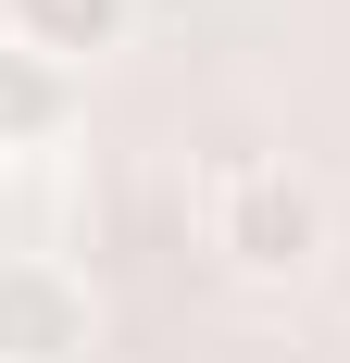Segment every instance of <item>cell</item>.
Returning <instances> with one entry per match:
<instances>
[{"label": "cell", "mask_w": 350, "mask_h": 363, "mask_svg": "<svg viewBox=\"0 0 350 363\" xmlns=\"http://www.w3.org/2000/svg\"><path fill=\"white\" fill-rule=\"evenodd\" d=\"M201 225H213V251L238 263V276H300L325 251V188L288 176V163H213Z\"/></svg>", "instance_id": "obj_1"}, {"label": "cell", "mask_w": 350, "mask_h": 363, "mask_svg": "<svg viewBox=\"0 0 350 363\" xmlns=\"http://www.w3.org/2000/svg\"><path fill=\"white\" fill-rule=\"evenodd\" d=\"M138 26V0H0V38L13 50H38V63H88V50H113V38Z\"/></svg>", "instance_id": "obj_3"}, {"label": "cell", "mask_w": 350, "mask_h": 363, "mask_svg": "<svg viewBox=\"0 0 350 363\" xmlns=\"http://www.w3.org/2000/svg\"><path fill=\"white\" fill-rule=\"evenodd\" d=\"M50 125H63V63L0 38V138H50Z\"/></svg>", "instance_id": "obj_4"}, {"label": "cell", "mask_w": 350, "mask_h": 363, "mask_svg": "<svg viewBox=\"0 0 350 363\" xmlns=\"http://www.w3.org/2000/svg\"><path fill=\"white\" fill-rule=\"evenodd\" d=\"M88 351V276L50 251H0V363H75Z\"/></svg>", "instance_id": "obj_2"}]
</instances>
